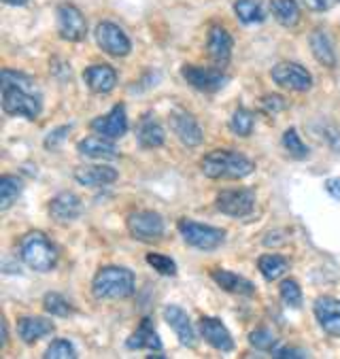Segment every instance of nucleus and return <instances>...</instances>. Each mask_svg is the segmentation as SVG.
I'll list each match as a JSON object with an SVG mask.
<instances>
[{
    "instance_id": "a19ab883",
    "label": "nucleus",
    "mask_w": 340,
    "mask_h": 359,
    "mask_svg": "<svg viewBox=\"0 0 340 359\" xmlns=\"http://www.w3.org/2000/svg\"><path fill=\"white\" fill-rule=\"evenodd\" d=\"M323 134H325L327 145H329L336 154H340V130L334 128V126H325V128H323Z\"/></svg>"
},
{
    "instance_id": "20e7f679",
    "label": "nucleus",
    "mask_w": 340,
    "mask_h": 359,
    "mask_svg": "<svg viewBox=\"0 0 340 359\" xmlns=\"http://www.w3.org/2000/svg\"><path fill=\"white\" fill-rule=\"evenodd\" d=\"M3 90V111L11 117H24V119H39L41 115V100L32 90L13 86V83H0Z\"/></svg>"
},
{
    "instance_id": "473e14b6",
    "label": "nucleus",
    "mask_w": 340,
    "mask_h": 359,
    "mask_svg": "<svg viewBox=\"0 0 340 359\" xmlns=\"http://www.w3.org/2000/svg\"><path fill=\"white\" fill-rule=\"evenodd\" d=\"M279 296H281L283 304L290 306V309H300L302 306V290H300L298 280H294V278L281 280V285H279Z\"/></svg>"
},
{
    "instance_id": "ddd939ff",
    "label": "nucleus",
    "mask_w": 340,
    "mask_h": 359,
    "mask_svg": "<svg viewBox=\"0 0 340 359\" xmlns=\"http://www.w3.org/2000/svg\"><path fill=\"white\" fill-rule=\"evenodd\" d=\"M170 128L185 147H198L204 140V132H202L198 119L187 111H181V109L172 111L170 113Z\"/></svg>"
},
{
    "instance_id": "7ed1b4c3",
    "label": "nucleus",
    "mask_w": 340,
    "mask_h": 359,
    "mask_svg": "<svg viewBox=\"0 0 340 359\" xmlns=\"http://www.w3.org/2000/svg\"><path fill=\"white\" fill-rule=\"evenodd\" d=\"M20 257L22 262L34 270V272H51L57 264V251L55 247L51 245V241L34 230V232H28L22 241H20Z\"/></svg>"
},
{
    "instance_id": "39448f33",
    "label": "nucleus",
    "mask_w": 340,
    "mask_h": 359,
    "mask_svg": "<svg viewBox=\"0 0 340 359\" xmlns=\"http://www.w3.org/2000/svg\"><path fill=\"white\" fill-rule=\"evenodd\" d=\"M177 228H179V234L183 236V241L198 251H215L217 247H222L226 243V232L222 228L204 226V224H198L191 219H179Z\"/></svg>"
},
{
    "instance_id": "f8f14e48",
    "label": "nucleus",
    "mask_w": 340,
    "mask_h": 359,
    "mask_svg": "<svg viewBox=\"0 0 340 359\" xmlns=\"http://www.w3.org/2000/svg\"><path fill=\"white\" fill-rule=\"evenodd\" d=\"M81 210H83L81 198L77 194H73V191H62L49 202L51 219L55 224H60V226H68V224H73L75 219H79Z\"/></svg>"
},
{
    "instance_id": "c03bdc74",
    "label": "nucleus",
    "mask_w": 340,
    "mask_h": 359,
    "mask_svg": "<svg viewBox=\"0 0 340 359\" xmlns=\"http://www.w3.org/2000/svg\"><path fill=\"white\" fill-rule=\"evenodd\" d=\"M3 3L9 5V7H26L28 0H3Z\"/></svg>"
},
{
    "instance_id": "a878e982",
    "label": "nucleus",
    "mask_w": 340,
    "mask_h": 359,
    "mask_svg": "<svg viewBox=\"0 0 340 359\" xmlns=\"http://www.w3.org/2000/svg\"><path fill=\"white\" fill-rule=\"evenodd\" d=\"M311 51L315 55V60L325 66V68H334L336 66V51H334V45H332V39L325 30H313L311 39Z\"/></svg>"
},
{
    "instance_id": "9d476101",
    "label": "nucleus",
    "mask_w": 340,
    "mask_h": 359,
    "mask_svg": "<svg viewBox=\"0 0 340 359\" xmlns=\"http://www.w3.org/2000/svg\"><path fill=\"white\" fill-rule=\"evenodd\" d=\"M217 208L234 219H243L255 208V191L238 187V189H224L217 196Z\"/></svg>"
},
{
    "instance_id": "f257e3e1",
    "label": "nucleus",
    "mask_w": 340,
    "mask_h": 359,
    "mask_svg": "<svg viewBox=\"0 0 340 359\" xmlns=\"http://www.w3.org/2000/svg\"><path fill=\"white\" fill-rule=\"evenodd\" d=\"M200 168L209 179H245L255 172V162L232 149H215L202 158Z\"/></svg>"
},
{
    "instance_id": "b1692460",
    "label": "nucleus",
    "mask_w": 340,
    "mask_h": 359,
    "mask_svg": "<svg viewBox=\"0 0 340 359\" xmlns=\"http://www.w3.org/2000/svg\"><path fill=\"white\" fill-rule=\"evenodd\" d=\"M125 346L130 351H139V348H147V351H156L160 353L162 351V340L158 336V332L154 330V323L149 317H145L139 325V330H136L128 340H125Z\"/></svg>"
},
{
    "instance_id": "423d86ee",
    "label": "nucleus",
    "mask_w": 340,
    "mask_h": 359,
    "mask_svg": "<svg viewBox=\"0 0 340 359\" xmlns=\"http://www.w3.org/2000/svg\"><path fill=\"white\" fill-rule=\"evenodd\" d=\"M128 232L132 238L141 241V243H156L164 236V219L162 215L156 210H134L128 215L125 219Z\"/></svg>"
},
{
    "instance_id": "5701e85b",
    "label": "nucleus",
    "mask_w": 340,
    "mask_h": 359,
    "mask_svg": "<svg viewBox=\"0 0 340 359\" xmlns=\"http://www.w3.org/2000/svg\"><path fill=\"white\" fill-rule=\"evenodd\" d=\"M119 172L111 166H81L75 170V181L86 187H107L115 183Z\"/></svg>"
},
{
    "instance_id": "cd10ccee",
    "label": "nucleus",
    "mask_w": 340,
    "mask_h": 359,
    "mask_svg": "<svg viewBox=\"0 0 340 359\" xmlns=\"http://www.w3.org/2000/svg\"><path fill=\"white\" fill-rule=\"evenodd\" d=\"M270 13L281 26L294 28L300 22V7L296 0H268Z\"/></svg>"
},
{
    "instance_id": "c9c22d12",
    "label": "nucleus",
    "mask_w": 340,
    "mask_h": 359,
    "mask_svg": "<svg viewBox=\"0 0 340 359\" xmlns=\"http://www.w3.org/2000/svg\"><path fill=\"white\" fill-rule=\"evenodd\" d=\"M45 359H77L79 355H77V348L68 342V340H64V338H60V340H53L49 346H47V351H45V355H43Z\"/></svg>"
},
{
    "instance_id": "dca6fc26",
    "label": "nucleus",
    "mask_w": 340,
    "mask_h": 359,
    "mask_svg": "<svg viewBox=\"0 0 340 359\" xmlns=\"http://www.w3.org/2000/svg\"><path fill=\"white\" fill-rule=\"evenodd\" d=\"M200 334H202V338L207 340L213 348H217L222 353L234 351V338H232V334L215 317H202L200 319Z\"/></svg>"
},
{
    "instance_id": "4be33fe9",
    "label": "nucleus",
    "mask_w": 340,
    "mask_h": 359,
    "mask_svg": "<svg viewBox=\"0 0 340 359\" xmlns=\"http://www.w3.org/2000/svg\"><path fill=\"white\" fill-rule=\"evenodd\" d=\"M211 278L228 294H236V296H253L255 294V285L236 272L217 268V270H211Z\"/></svg>"
},
{
    "instance_id": "a211bd4d",
    "label": "nucleus",
    "mask_w": 340,
    "mask_h": 359,
    "mask_svg": "<svg viewBox=\"0 0 340 359\" xmlns=\"http://www.w3.org/2000/svg\"><path fill=\"white\" fill-rule=\"evenodd\" d=\"M164 321L170 325V330L177 334L179 342L187 348H193L196 346V332H193V325L189 321V315L177 306V304H170L164 309Z\"/></svg>"
},
{
    "instance_id": "58836bf2",
    "label": "nucleus",
    "mask_w": 340,
    "mask_h": 359,
    "mask_svg": "<svg viewBox=\"0 0 340 359\" xmlns=\"http://www.w3.org/2000/svg\"><path fill=\"white\" fill-rule=\"evenodd\" d=\"M68 132H71V126H60V128L51 130V132L47 134V138H45V149L55 151V149L60 147V142L66 138Z\"/></svg>"
},
{
    "instance_id": "c85d7f7f",
    "label": "nucleus",
    "mask_w": 340,
    "mask_h": 359,
    "mask_svg": "<svg viewBox=\"0 0 340 359\" xmlns=\"http://www.w3.org/2000/svg\"><path fill=\"white\" fill-rule=\"evenodd\" d=\"M234 13L247 26L261 24L266 20V11L259 0H234Z\"/></svg>"
},
{
    "instance_id": "37998d69",
    "label": "nucleus",
    "mask_w": 340,
    "mask_h": 359,
    "mask_svg": "<svg viewBox=\"0 0 340 359\" xmlns=\"http://www.w3.org/2000/svg\"><path fill=\"white\" fill-rule=\"evenodd\" d=\"M302 3L311 9V11H327L332 0H302Z\"/></svg>"
},
{
    "instance_id": "412c9836",
    "label": "nucleus",
    "mask_w": 340,
    "mask_h": 359,
    "mask_svg": "<svg viewBox=\"0 0 340 359\" xmlns=\"http://www.w3.org/2000/svg\"><path fill=\"white\" fill-rule=\"evenodd\" d=\"M136 140H139L143 149H158L164 145L166 132L154 115H145L141 117L139 128H136Z\"/></svg>"
},
{
    "instance_id": "e433bc0d",
    "label": "nucleus",
    "mask_w": 340,
    "mask_h": 359,
    "mask_svg": "<svg viewBox=\"0 0 340 359\" xmlns=\"http://www.w3.org/2000/svg\"><path fill=\"white\" fill-rule=\"evenodd\" d=\"M147 264L156 270V272H160L162 276H177V264H175V259L172 257H168V255H164V253H147Z\"/></svg>"
},
{
    "instance_id": "aec40b11",
    "label": "nucleus",
    "mask_w": 340,
    "mask_h": 359,
    "mask_svg": "<svg viewBox=\"0 0 340 359\" xmlns=\"http://www.w3.org/2000/svg\"><path fill=\"white\" fill-rule=\"evenodd\" d=\"M77 151L83 156V158H90V160H115L119 158V151L117 147L113 145L111 138H104V136H86L77 142Z\"/></svg>"
},
{
    "instance_id": "6e6552de",
    "label": "nucleus",
    "mask_w": 340,
    "mask_h": 359,
    "mask_svg": "<svg viewBox=\"0 0 340 359\" xmlns=\"http://www.w3.org/2000/svg\"><path fill=\"white\" fill-rule=\"evenodd\" d=\"M270 77L279 88L290 92H308L313 88V75L296 62H279L277 66H272Z\"/></svg>"
},
{
    "instance_id": "4c0bfd02",
    "label": "nucleus",
    "mask_w": 340,
    "mask_h": 359,
    "mask_svg": "<svg viewBox=\"0 0 340 359\" xmlns=\"http://www.w3.org/2000/svg\"><path fill=\"white\" fill-rule=\"evenodd\" d=\"M287 107V100L279 94H268L259 100V109L266 113V115H277L281 113L283 109Z\"/></svg>"
},
{
    "instance_id": "2f4dec72",
    "label": "nucleus",
    "mask_w": 340,
    "mask_h": 359,
    "mask_svg": "<svg viewBox=\"0 0 340 359\" xmlns=\"http://www.w3.org/2000/svg\"><path fill=\"white\" fill-rule=\"evenodd\" d=\"M283 147H285V151H287L294 160H306L308 154H311L308 147L302 142V138H300V134H298L296 128L285 130V134H283Z\"/></svg>"
},
{
    "instance_id": "72a5a7b5",
    "label": "nucleus",
    "mask_w": 340,
    "mask_h": 359,
    "mask_svg": "<svg viewBox=\"0 0 340 359\" xmlns=\"http://www.w3.org/2000/svg\"><path fill=\"white\" fill-rule=\"evenodd\" d=\"M249 342H251V346H255L257 351H268V353H272V351L277 348V344H279V338H277L275 332L268 330V327H257V330L251 332Z\"/></svg>"
},
{
    "instance_id": "79ce46f5",
    "label": "nucleus",
    "mask_w": 340,
    "mask_h": 359,
    "mask_svg": "<svg viewBox=\"0 0 340 359\" xmlns=\"http://www.w3.org/2000/svg\"><path fill=\"white\" fill-rule=\"evenodd\" d=\"M325 191L334 198V200H340V177H332L325 181Z\"/></svg>"
},
{
    "instance_id": "7c9ffc66",
    "label": "nucleus",
    "mask_w": 340,
    "mask_h": 359,
    "mask_svg": "<svg viewBox=\"0 0 340 359\" xmlns=\"http://www.w3.org/2000/svg\"><path fill=\"white\" fill-rule=\"evenodd\" d=\"M253 126H255V115L245 107H238L230 117V130L236 136H249L253 132Z\"/></svg>"
},
{
    "instance_id": "9b49d317",
    "label": "nucleus",
    "mask_w": 340,
    "mask_h": 359,
    "mask_svg": "<svg viewBox=\"0 0 340 359\" xmlns=\"http://www.w3.org/2000/svg\"><path fill=\"white\" fill-rule=\"evenodd\" d=\"M96 43L104 53L113 57H125L132 51L128 34L113 22H100L96 26Z\"/></svg>"
},
{
    "instance_id": "f3484780",
    "label": "nucleus",
    "mask_w": 340,
    "mask_h": 359,
    "mask_svg": "<svg viewBox=\"0 0 340 359\" xmlns=\"http://www.w3.org/2000/svg\"><path fill=\"white\" fill-rule=\"evenodd\" d=\"M83 81L94 94H111L117 86V73L109 64H92L83 70Z\"/></svg>"
},
{
    "instance_id": "f704fd0d",
    "label": "nucleus",
    "mask_w": 340,
    "mask_h": 359,
    "mask_svg": "<svg viewBox=\"0 0 340 359\" xmlns=\"http://www.w3.org/2000/svg\"><path fill=\"white\" fill-rule=\"evenodd\" d=\"M43 309H45V313H49L51 317H68V315H73V306L68 304V300L62 298L60 294H53V292L45 294V298H43Z\"/></svg>"
},
{
    "instance_id": "1a4fd4ad",
    "label": "nucleus",
    "mask_w": 340,
    "mask_h": 359,
    "mask_svg": "<svg viewBox=\"0 0 340 359\" xmlns=\"http://www.w3.org/2000/svg\"><path fill=\"white\" fill-rule=\"evenodd\" d=\"M55 20H57V34L60 39L68 43H79L88 34V22L83 13L71 5V3H62L55 9Z\"/></svg>"
},
{
    "instance_id": "0eeeda50",
    "label": "nucleus",
    "mask_w": 340,
    "mask_h": 359,
    "mask_svg": "<svg viewBox=\"0 0 340 359\" xmlns=\"http://www.w3.org/2000/svg\"><path fill=\"white\" fill-rule=\"evenodd\" d=\"M181 77L185 79L187 86H191L198 92L204 94H215L222 88H226L228 83V75L219 66L209 68V66H193V64H185L181 68Z\"/></svg>"
},
{
    "instance_id": "f03ea898",
    "label": "nucleus",
    "mask_w": 340,
    "mask_h": 359,
    "mask_svg": "<svg viewBox=\"0 0 340 359\" xmlns=\"http://www.w3.org/2000/svg\"><path fill=\"white\" fill-rule=\"evenodd\" d=\"M136 290L134 272L123 266H104L92 280V294L98 300H123Z\"/></svg>"
},
{
    "instance_id": "4468645a",
    "label": "nucleus",
    "mask_w": 340,
    "mask_h": 359,
    "mask_svg": "<svg viewBox=\"0 0 340 359\" xmlns=\"http://www.w3.org/2000/svg\"><path fill=\"white\" fill-rule=\"evenodd\" d=\"M90 128L104 136V138H111V140H117L121 138L125 132H128V115H125V104H115L107 115H100L96 117Z\"/></svg>"
},
{
    "instance_id": "6ab92c4d",
    "label": "nucleus",
    "mask_w": 340,
    "mask_h": 359,
    "mask_svg": "<svg viewBox=\"0 0 340 359\" xmlns=\"http://www.w3.org/2000/svg\"><path fill=\"white\" fill-rule=\"evenodd\" d=\"M315 317L321 330L334 338H340V300L323 296L315 302Z\"/></svg>"
},
{
    "instance_id": "2eb2a0df",
    "label": "nucleus",
    "mask_w": 340,
    "mask_h": 359,
    "mask_svg": "<svg viewBox=\"0 0 340 359\" xmlns=\"http://www.w3.org/2000/svg\"><path fill=\"white\" fill-rule=\"evenodd\" d=\"M232 49H234V39L224 26H211L209 36H207V51L209 57L215 62V66L224 68L232 60Z\"/></svg>"
},
{
    "instance_id": "393cba45",
    "label": "nucleus",
    "mask_w": 340,
    "mask_h": 359,
    "mask_svg": "<svg viewBox=\"0 0 340 359\" xmlns=\"http://www.w3.org/2000/svg\"><path fill=\"white\" fill-rule=\"evenodd\" d=\"M53 330H55V325L45 317H22L18 321V336L26 344H32V342L53 334Z\"/></svg>"
},
{
    "instance_id": "bb28decb",
    "label": "nucleus",
    "mask_w": 340,
    "mask_h": 359,
    "mask_svg": "<svg viewBox=\"0 0 340 359\" xmlns=\"http://www.w3.org/2000/svg\"><path fill=\"white\" fill-rule=\"evenodd\" d=\"M257 270L266 280H279L290 270V259L279 253H266L257 259Z\"/></svg>"
},
{
    "instance_id": "ea45409f",
    "label": "nucleus",
    "mask_w": 340,
    "mask_h": 359,
    "mask_svg": "<svg viewBox=\"0 0 340 359\" xmlns=\"http://www.w3.org/2000/svg\"><path fill=\"white\" fill-rule=\"evenodd\" d=\"M272 357H277V359H304V357H308V353L302 348H275L272 351Z\"/></svg>"
},
{
    "instance_id": "c756f323",
    "label": "nucleus",
    "mask_w": 340,
    "mask_h": 359,
    "mask_svg": "<svg viewBox=\"0 0 340 359\" xmlns=\"http://www.w3.org/2000/svg\"><path fill=\"white\" fill-rule=\"evenodd\" d=\"M22 189H24L22 179H18L13 175L0 177V210L11 208V204L20 198Z\"/></svg>"
}]
</instances>
